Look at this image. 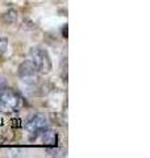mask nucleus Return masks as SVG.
Instances as JSON below:
<instances>
[{
  "label": "nucleus",
  "mask_w": 150,
  "mask_h": 158,
  "mask_svg": "<svg viewBox=\"0 0 150 158\" xmlns=\"http://www.w3.org/2000/svg\"><path fill=\"white\" fill-rule=\"evenodd\" d=\"M31 61L34 63L37 71L42 73V74H48L52 71L53 69V63L48 50H45L42 48H33L31 50Z\"/></svg>",
  "instance_id": "obj_1"
},
{
  "label": "nucleus",
  "mask_w": 150,
  "mask_h": 158,
  "mask_svg": "<svg viewBox=\"0 0 150 158\" xmlns=\"http://www.w3.org/2000/svg\"><path fill=\"white\" fill-rule=\"evenodd\" d=\"M48 127H49L48 117L42 115V113H34L25 121V129L31 135V140H36Z\"/></svg>",
  "instance_id": "obj_2"
},
{
  "label": "nucleus",
  "mask_w": 150,
  "mask_h": 158,
  "mask_svg": "<svg viewBox=\"0 0 150 158\" xmlns=\"http://www.w3.org/2000/svg\"><path fill=\"white\" fill-rule=\"evenodd\" d=\"M21 107V98L8 88L0 87V111L12 112Z\"/></svg>",
  "instance_id": "obj_3"
},
{
  "label": "nucleus",
  "mask_w": 150,
  "mask_h": 158,
  "mask_svg": "<svg viewBox=\"0 0 150 158\" xmlns=\"http://www.w3.org/2000/svg\"><path fill=\"white\" fill-rule=\"evenodd\" d=\"M37 73V69L34 66V63L31 59H27L24 61L21 65L19 66V75L21 78H27V77H32Z\"/></svg>",
  "instance_id": "obj_4"
},
{
  "label": "nucleus",
  "mask_w": 150,
  "mask_h": 158,
  "mask_svg": "<svg viewBox=\"0 0 150 158\" xmlns=\"http://www.w3.org/2000/svg\"><path fill=\"white\" fill-rule=\"evenodd\" d=\"M41 136H42V142H44V145L46 146V148H56L57 146V142H58V135L52 129H45L42 133H41Z\"/></svg>",
  "instance_id": "obj_5"
},
{
  "label": "nucleus",
  "mask_w": 150,
  "mask_h": 158,
  "mask_svg": "<svg viewBox=\"0 0 150 158\" xmlns=\"http://www.w3.org/2000/svg\"><path fill=\"white\" fill-rule=\"evenodd\" d=\"M3 20L6 24H13L17 20V11L15 9H9V11L3 16Z\"/></svg>",
  "instance_id": "obj_6"
},
{
  "label": "nucleus",
  "mask_w": 150,
  "mask_h": 158,
  "mask_svg": "<svg viewBox=\"0 0 150 158\" xmlns=\"http://www.w3.org/2000/svg\"><path fill=\"white\" fill-rule=\"evenodd\" d=\"M7 49H8V38L2 37L0 38V57H3L6 54Z\"/></svg>",
  "instance_id": "obj_7"
},
{
  "label": "nucleus",
  "mask_w": 150,
  "mask_h": 158,
  "mask_svg": "<svg viewBox=\"0 0 150 158\" xmlns=\"http://www.w3.org/2000/svg\"><path fill=\"white\" fill-rule=\"evenodd\" d=\"M63 36L67 37V25H63Z\"/></svg>",
  "instance_id": "obj_8"
}]
</instances>
